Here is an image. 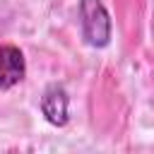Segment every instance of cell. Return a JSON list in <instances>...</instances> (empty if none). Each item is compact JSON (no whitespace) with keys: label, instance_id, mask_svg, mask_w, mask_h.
Masks as SVG:
<instances>
[{"label":"cell","instance_id":"obj_1","mask_svg":"<svg viewBox=\"0 0 154 154\" xmlns=\"http://www.w3.org/2000/svg\"><path fill=\"white\" fill-rule=\"evenodd\" d=\"M79 7V24H82V38L91 48H106L111 43L113 24L106 5L101 0H77Z\"/></svg>","mask_w":154,"mask_h":154},{"label":"cell","instance_id":"obj_2","mask_svg":"<svg viewBox=\"0 0 154 154\" xmlns=\"http://www.w3.org/2000/svg\"><path fill=\"white\" fill-rule=\"evenodd\" d=\"M38 108H41V116L53 125V128H65L67 120H70V96H67V89L63 84H48L41 94V101H38Z\"/></svg>","mask_w":154,"mask_h":154},{"label":"cell","instance_id":"obj_3","mask_svg":"<svg viewBox=\"0 0 154 154\" xmlns=\"http://www.w3.org/2000/svg\"><path fill=\"white\" fill-rule=\"evenodd\" d=\"M26 77V58L22 48L12 43H0V91L17 87Z\"/></svg>","mask_w":154,"mask_h":154}]
</instances>
